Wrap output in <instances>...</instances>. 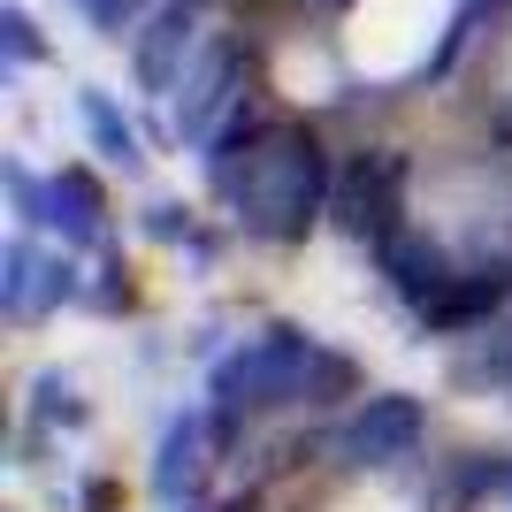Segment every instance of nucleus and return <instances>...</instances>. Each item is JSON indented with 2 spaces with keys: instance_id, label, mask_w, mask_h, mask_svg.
Wrapping results in <instances>:
<instances>
[{
  "instance_id": "f257e3e1",
  "label": "nucleus",
  "mask_w": 512,
  "mask_h": 512,
  "mask_svg": "<svg viewBox=\"0 0 512 512\" xmlns=\"http://www.w3.org/2000/svg\"><path fill=\"white\" fill-rule=\"evenodd\" d=\"M214 184L245 214L253 237H306L321 199H329V161H321V146L306 130L268 123V130H253L245 146L214 153Z\"/></svg>"
},
{
  "instance_id": "f03ea898",
  "label": "nucleus",
  "mask_w": 512,
  "mask_h": 512,
  "mask_svg": "<svg viewBox=\"0 0 512 512\" xmlns=\"http://www.w3.org/2000/svg\"><path fill=\"white\" fill-rule=\"evenodd\" d=\"M344 383H352V367H344V360H329V352H314L306 337L276 329V337L245 344L237 360H222L214 398H222V428H230L237 413L299 406V398H321V390H344Z\"/></svg>"
},
{
  "instance_id": "7ed1b4c3",
  "label": "nucleus",
  "mask_w": 512,
  "mask_h": 512,
  "mask_svg": "<svg viewBox=\"0 0 512 512\" xmlns=\"http://www.w3.org/2000/svg\"><path fill=\"white\" fill-rule=\"evenodd\" d=\"M184 100H176V138L184 146H222L237 123V107H245V54L230 39H207L184 69Z\"/></svg>"
},
{
  "instance_id": "20e7f679",
  "label": "nucleus",
  "mask_w": 512,
  "mask_h": 512,
  "mask_svg": "<svg viewBox=\"0 0 512 512\" xmlns=\"http://www.w3.org/2000/svg\"><path fill=\"white\" fill-rule=\"evenodd\" d=\"M421 451V406L413 398H367L337 428V467H398Z\"/></svg>"
},
{
  "instance_id": "39448f33",
  "label": "nucleus",
  "mask_w": 512,
  "mask_h": 512,
  "mask_svg": "<svg viewBox=\"0 0 512 512\" xmlns=\"http://www.w3.org/2000/svg\"><path fill=\"white\" fill-rule=\"evenodd\" d=\"M199 46H207V39H199V8H192V0H169V8H153L146 31H130V62H138V85H146V92H176Z\"/></svg>"
},
{
  "instance_id": "423d86ee",
  "label": "nucleus",
  "mask_w": 512,
  "mask_h": 512,
  "mask_svg": "<svg viewBox=\"0 0 512 512\" xmlns=\"http://www.w3.org/2000/svg\"><path fill=\"white\" fill-rule=\"evenodd\" d=\"M398 184H406V161H398V153H367V161H352V169H344V184H337L344 230L383 245V237L398 230Z\"/></svg>"
},
{
  "instance_id": "0eeeda50",
  "label": "nucleus",
  "mask_w": 512,
  "mask_h": 512,
  "mask_svg": "<svg viewBox=\"0 0 512 512\" xmlns=\"http://www.w3.org/2000/svg\"><path fill=\"white\" fill-rule=\"evenodd\" d=\"M8 184H16V207H23V222H46V230H62L69 245H92V237H100V192H92V176H77V169H62L54 176V184H31V176H8Z\"/></svg>"
},
{
  "instance_id": "6e6552de",
  "label": "nucleus",
  "mask_w": 512,
  "mask_h": 512,
  "mask_svg": "<svg viewBox=\"0 0 512 512\" xmlns=\"http://www.w3.org/2000/svg\"><path fill=\"white\" fill-rule=\"evenodd\" d=\"M0 268H8V276H0V299H8V314H16V321H39L54 299H69V291H77V283H69V268H62V260H46L31 237H16V245L0 253Z\"/></svg>"
},
{
  "instance_id": "1a4fd4ad",
  "label": "nucleus",
  "mask_w": 512,
  "mask_h": 512,
  "mask_svg": "<svg viewBox=\"0 0 512 512\" xmlns=\"http://www.w3.org/2000/svg\"><path fill=\"white\" fill-rule=\"evenodd\" d=\"M383 268H390V283H398V291H406L421 314L451 291V260L436 253V245H421V237H406V230L383 237Z\"/></svg>"
},
{
  "instance_id": "9d476101",
  "label": "nucleus",
  "mask_w": 512,
  "mask_h": 512,
  "mask_svg": "<svg viewBox=\"0 0 512 512\" xmlns=\"http://www.w3.org/2000/svg\"><path fill=\"white\" fill-rule=\"evenodd\" d=\"M512 291V268H482V276H467V283H451L444 299L428 306V321H444V329H459V321H474V314H490L497 299Z\"/></svg>"
},
{
  "instance_id": "9b49d317",
  "label": "nucleus",
  "mask_w": 512,
  "mask_h": 512,
  "mask_svg": "<svg viewBox=\"0 0 512 512\" xmlns=\"http://www.w3.org/2000/svg\"><path fill=\"white\" fill-rule=\"evenodd\" d=\"M199 451H207L199 421H176V428H169V444H161V467H153V482H161V497H169V505L199 482Z\"/></svg>"
},
{
  "instance_id": "f8f14e48",
  "label": "nucleus",
  "mask_w": 512,
  "mask_h": 512,
  "mask_svg": "<svg viewBox=\"0 0 512 512\" xmlns=\"http://www.w3.org/2000/svg\"><path fill=\"white\" fill-rule=\"evenodd\" d=\"M85 123H92V138H100V153L107 161H123V169H138V130L115 115V107L100 100V92H85Z\"/></svg>"
},
{
  "instance_id": "ddd939ff",
  "label": "nucleus",
  "mask_w": 512,
  "mask_h": 512,
  "mask_svg": "<svg viewBox=\"0 0 512 512\" xmlns=\"http://www.w3.org/2000/svg\"><path fill=\"white\" fill-rule=\"evenodd\" d=\"M77 8H85V16L100 23V31H130V23H138V8H146V0H77Z\"/></svg>"
},
{
  "instance_id": "4468645a",
  "label": "nucleus",
  "mask_w": 512,
  "mask_h": 512,
  "mask_svg": "<svg viewBox=\"0 0 512 512\" xmlns=\"http://www.w3.org/2000/svg\"><path fill=\"white\" fill-rule=\"evenodd\" d=\"M8 54H16V62H39V39H31V16H23V8H8Z\"/></svg>"
}]
</instances>
